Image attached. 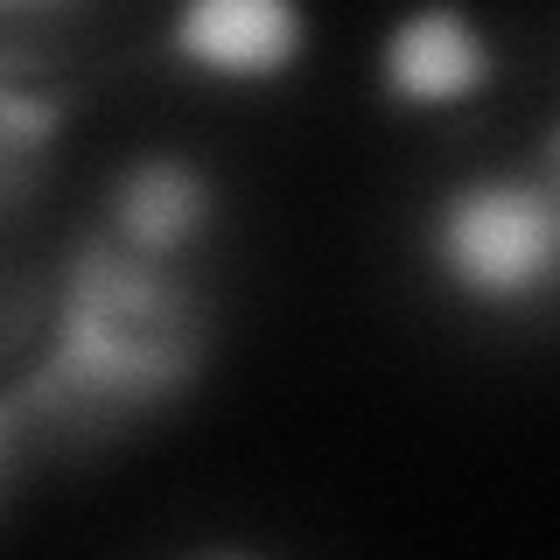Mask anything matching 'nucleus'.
I'll return each instance as SVG.
<instances>
[{
	"label": "nucleus",
	"mask_w": 560,
	"mask_h": 560,
	"mask_svg": "<svg viewBox=\"0 0 560 560\" xmlns=\"http://www.w3.org/2000/svg\"><path fill=\"white\" fill-rule=\"evenodd\" d=\"M210 210H218V183L203 175L197 154L148 148V154H133V162L113 175L98 232L113 238L127 259L175 267V259L210 232Z\"/></svg>",
	"instance_id": "5"
},
{
	"label": "nucleus",
	"mask_w": 560,
	"mask_h": 560,
	"mask_svg": "<svg viewBox=\"0 0 560 560\" xmlns=\"http://www.w3.org/2000/svg\"><path fill=\"white\" fill-rule=\"evenodd\" d=\"M162 49L210 84H273L308 57V14L294 0H189L168 14Z\"/></svg>",
	"instance_id": "3"
},
{
	"label": "nucleus",
	"mask_w": 560,
	"mask_h": 560,
	"mask_svg": "<svg viewBox=\"0 0 560 560\" xmlns=\"http://www.w3.org/2000/svg\"><path fill=\"white\" fill-rule=\"evenodd\" d=\"M22 442H28V413H22V399H14V393H0V483H8Z\"/></svg>",
	"instance_id": "7"
},
{
	"label": "nucleus",
	"mask_w": 560,
	"mask_h": 560,
	"mask_svg": "<svg viewBox=\"0 0 560 560\" xmlns=\"http://www.w3.org/2000/svg\"><path fill=\"white\" fill-rule=\"evenodd\" d=\"M428 273L448 288V302L483 315L539 308L560 280V189L553 168L533 175H463L420 218Z\"/></svg>",
	"instance_id": "2"
},
{
	"label": "nucleus",
	"mask_w": 560,
	"mask_h": 560,
	"mask_svg": "<svg viewBox=\"0 0 560 560\" xmlns=\"http://www.w3.org/2000/svg\"><path fill=\"white\" fill-rule=\"evenodd\" d=\"M78 113V84H28L0 63V218L22 210L43 183V154Z\"/></svg>",
	"instance_id": "6"
},
{
	"label": "nucleus",
	"mask_w": 560,
	"mask_h": 560,
	"mask_svg": "<svg viewBox=\"0 0 560 560\" xmlns=\"http://www.w3.org/2000/svg\"><path fill=\"white\" fill-rule=\"evenodd\" d=\"M189 560H259V553H245V547H210V553H189Z\"/></svg>",
	"instance_id": "8"
},
{
	"label": "nucleus",
	"mask_w": 560,
	"mask_h": 560,
	"mask_svg": "<svg viewBox=\"0 0 560 560\" xmlns=\"http://www.w3.org/2000/svg\"><path fill=\"white\" fill-rule=\"evenodd\" d=\"M210 358V308L203 288L175 267L127 259L105 232H84L57 267V315L49 343L14 378L28 428L98 434L162 413L203 378Z\"/></svg>",
	"instance_id": "1"
},
{
	"label": "nucleus",
	"mask_w": 560,
	"mask_h": 560,
	"mask_svg": "<svg viewBox=\"0 0 560 560\" xmlns=\"http://www.w3.org/2000/svg\"><path fill=\"white\" fill-rule=\"evenodd\" d=\"M498 84V49L463 8H413L378 35V92L407 113H455Z\"/></svg>",
	"instance_id": "4"
}]
</instances>
